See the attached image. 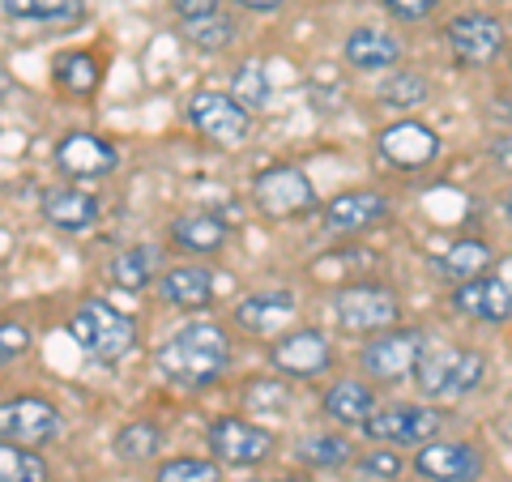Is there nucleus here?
Returning a JSON list of instances; mask_svg holds the SVG:
<instances>
[{
	"label": "nucleus",
	"instance_id": "f257e3e1",
	"mask_svg": "<svg viewBox=\"0 0 512 482\" xmlns=\"http://www.w3.org/2000/svg\"><path fill=\"white\" fill-rule=\"evenodd\" d=\"M154 367L171 384L184 389H205L231 367V337L222 333V325L210 320H192V325L175 329L163 346L154 350Z\"/></svg>",
	"mask_w": 512,
	"mask_h": 482
},
{
	"label": "nucleus",
	"instance_id": "f03ea898",
	"mask_svg": "<svg viewBox=\"0 0 512 482\" xmlns=\"http://www.w3.org/2000/svg\"><path fill=\"white\" fill-rule=\"evenodd\" d=\"M69 337L94 363H116L137 346V320L111 308L107 299H86L69 316Z\"/></svg>",
	"mask_w": 512,
	"mask_h": 482
},
{
	"label": "nucleus",
	"instance_id": "7ed1b4c3",
	"mask_svg": "<svg viewBox=\"0 0 512 482\" xmlns=\"http://www.w3.org/2000/svg\"><path fill=\"white\" fill-rule=\"evenodd\" d=\"M483 376H487V359L478 350H427L419 372H414V384L431 401H457L474 393Z\"/></svg>",
	"mask_w": 512,
	"mask_h": 482
},
{
	"label": "nucleus",
	"instance_id": "20e7f679",
	"mask_svg": "<svg viewBox=\"0 0 512 482\" xmlns=\"http://www.w3.org/2000/svg\"><path fill=\"white\" fill-rule=\"evenodd\" d=\"M252 201L256 210L274 222H291L316 210V188L308 180V171L295 167V163H278V167H265L261 175L252 180Z\"/></svg>",
	"mask_w": 512,
	"mask_h": 482
},
{
	"label": "nucleus",
	"instance_id": "39448f33",
	"mask_svg": "<svg viewBox=\"0 0 512 482\" xmlns=\"http://www.w3.org/2000/svg\"><path fill=\"white\" fill-rule=\"evenodd\" d=\"M444 427V414L440 410H427V406H410V401H389V406H376L372 419H367L359 431L363 440L372 444H389V448H423L427 440H436Z\"/></svg>",
	"mask_w": 512,
	"mask_h": 482
},
{
	"label": "nucleus",
	"instance_id": "423d86ee",
	"mask_svg": "<svg viewBox=\"0 0 512 482\" xmlns=\"http://www.w3.org/2000/svg\"><path fill=\"white\" fill-rule=\"evenodd\" d=\"M427 355V333L423 329H384L380 337L363 346V372L380 384H402L419 372V363Z\"/></svg>",
	"mask_w": 512,
	"mask_h": 482
},
{
	"label": "nucleus",
	"instance_id": "0eeeda50",
	"mask_svg": "<svg viewBox=\"0 0 512 482\" xmlns=\"http://www.w3.org/2000/svg\"><path fill=\"white\" fill-rule=\"evenodd\" d=\"M333 316H338V325L346 333H384V329L397 325L402 308H397V295L389 291V286L355 282L333 299Z\"/></svg>",
	"mask_w": 512,
	"mask_h": 482
},
{
	"label": "nucleus",
	"instance_id": "6e6552de",
	"mask_svg": "<svg viewBox=\"0 0 512 482\" xmlns=\"http://www.w3.org/2000/svg\"><path fill=\"white\" fill-rule=\"evenodd\" d=\"M60 431H64V419L47 397L22 393V397L0 401V440L39 448V444H52Z\"/></svg>",
	"mask_w": 512,
	"mask_h": 482
},
{
	"label": "nucleus",
	"instance_id": "1a4fd4ad",
	"mask_svg": "<svg viewBox=\"0 0 512 482\" xmlns=\"http://www.w3.org/2000/svg\"><path fill=\"white\" fill-rule=\"evenodd\" d=\"M205 444H210L214 461L239 465V470H248V465H261V461L274 457V431L256 427L248 419H235V414L214 419L210 431H205Z\"/></svg>",
	"mask_w": 512,
	"mask_h": 482
},
{
	"label": "nucleus",
	"instance_id": "9d476101",
	"mask_svg": "<svg viewBox=\"0 0 512 482\" xmlns=\"http://www.w3.org/2000/svg\"><path fill=\"white\" fill-rule=\"evenodd\" d=\"M483 470V453L466 440H427L414 453V474L423 482H478Z\"/></svg>",
	"mask_w": 512,
	"mask_h": 482
},
{
	"label": "nucleus",
	"instance_id": "9b49d317",
	"mask_svg": "<svg viewBox=\"0 0 512 482\" xmlns=\"http://www.w3.org/2000/svg\"><path fill=\"white\" fill-rule=\"evenodd\" d=\"M188 120H192V128H197L201 137L222 141V146H235V141L248 137L252 111L239 107L231 94H222V90H201V94H192L188 99Z\"/></svg>",
	"mask_w": 512,
	"mask_h": 482
},
{
	"label": "nucleus",
	"instance_id": "f8f14e48",
	"mask_svg": "<svg viewBox=\"0 0 512 482\" xmlns=\"http://www.w3.org/2000/svg\"><path fill=\"white\" fill-rule=\"evenodd\" d=\"M269 363H274L282 376H291V380H316V376L329 372L333 346H329V337L320 329H295V333H282L274 342Z\"/></svg>",
	"mask_w": 512,
	"mask_h": 482
},
{
	"label": "nucleus",
	"instance_id": "ddd939ff",
	"mask_svg": "<svg viewBox=\"0 0 512 482\" xmlns=\"http://www.w3.org/2000/svg\"><path fill=\"white\" fill-rule=\"evenodd\" d=\"M448 47L466 69H487L504 52V26L491 13H461L448 22Z\"/></svg>",
	"mask_w": 512,
	"mask_h": 482
},
{
	"label": "nucleus",
	"instance_id": "4468645a",
	"mask_svg": "<svg viewBox=\"0 0 512 482\" xmlns=\"http://www.w3.org/2000/svg\"><path fill=\"white\" fill-rule=\"evenodd\" d=\"M56 167L69 180H103L120 167V154L99 133H69L56 141Z\"/></svg>",
	"mask_w": 512,
	"mask_h": 482
},
{
	"label": "nucleus",
	"instance_id": "2eb2a0df",
	"mask_svg": "<svg viewBox=\"0 0 512 482\" xmlns=\"http://www.w3.org/2000/svg\"><path fill=\"white\" fill-rule=\"evenodd\" d=\"M380 158L384 163H393V167H402V171H414V167H427V163H436L440 158V137H436V128H427L419 120H402V124H389L380 133Z\"/></svg>",
	"mask_w": 512,
	"mask_h": 482
},
{
	"label": "nucleus",
	"instance_id": "dca6fc26",
	"mask_svg": "<svg viewBox=\"0 0 512 482\" xmlns=\"http://www.w3.org/2000/svg\"><path fill=\"white\" fill-rule=\"evenodd\" d=\"M453 312L470 316V320H483V325H508L512 320V282L504 278H470V282H457L453 291Z\"/></svg>",
	"mask_w": 512,
	"mask_h": 482
},
{
	"label": "nucleus",
	"instance_id": "f3484780",
	"mask_svg": "<svg viewBox=\"0 0 512 482\" xmlns=\"http://www.w3.org/2000/svg\"><path fill=\"white\" fill-rule=\"evenodd\" d=\"M384 218H389V197L376 188H350L325 205V227L333 235H359Z\"/></svg>",
	"mask_w": 512,
	"mask_h": 482
},
{
	"label": "nucleus",
	"instance_id": "a211bd4d",
	"mask_svg": "<svg viewBox=\"0 0 512 482\" xmlns=\"http://www.w3.org/2000/svg\"><path fill=\"white\" fill-rule=\"evenodd\" d=\"M158 295H163L171 308H210L214 295H218V282H214V269L205 265H175L158 278Z\"/></svg>",
	"mask_w": 512,
	"mask_h": 482
},
{
	"label": "nucleus",
	"instance_id": "6ab92c4d",
	"mask_svg": "<svg viewBox=\"0 0 512 482\" xmlns=\"http://www.w3.org/2000/svg\"><path fill=\"white\" fill-rule=\"evenodd\" d=\"M167 235H171V244L180 252H188V256H210V252L227 248L231 227L218 214L197 210V214H180V218H175L167 227Z\"/></svg>",
	"mask_w": 512,
	"mask_h": 482
},
{
	"label": "nucleus",
	"instance_id": "aec40b11",
	"mask_svg": "<svg viewBox=\"0 0 512 482\" xmlns=\"http://www.w3.org/2000/svg\"><path fill=\"white\" fill-rule=\"evenodd\" d=\"M342 56H346L350 69H359V73H384L402 60V43H397L393 35H384V30H376V26H363V30H355V35H346Z\"/></svg>",
	"mask_w": 512,
	"mask_h": 482
},
{
	"label": "nucleus",
	"instance_id": "412c9836",
	"mask_svg": "<svg viewBox=\"0 0 512 482\" xmlns=\"http://www.w3.org/2000/svg\"><path fill=\"white\" fill-rule=\"evenodd\" d=\"M295 312H299V308H295V295H286V291H265V295L239 299L235 320H239V329H248V333H278L282 325H291Z\"/></svg>",
	"mask_w": 512,
	"mask_h": 482
},
{
	"label": "nucleus",
	"instance_id": "4be33fe9",
	"mask_svg": "<svg viewBox=\"0 0 512 482\" xmlns=\"http://www.w3.org/2000/svg\"><path fill=\"white\" fill-rule=\"evenodd\" d=\"M380 406L376 401V389L363 380H338L333 389L325 393V401H320V410H325V419L342 423V427H363L367 419H372V410Z\"/></svg>",
	"mask_w": 512,
	"mask_h": 482
},
{
	"label": "nucleus",
	"instance_id": "5701e85b",
	"mask_svg": "<svg viewBox=\"0 0 512 482\" xmlns=\"http://www.w3.org/2000/svg\"><path fill=\"white\" fill-rule=\"evenodd\" d=\"M43 218L60 231H86L99 222V197L86 188H56L43 197Z\"/></svg>",
	"mask_w": 512,
	"mask_h": 482
},
{
	"label": "nucleus",
	"instance_id": "b1692460",
	"mask_svg": "<svg viewBox=\"0 0 512 482\" xmlns=\"http://www.w3.org/2000/svg\"><path fill=\"white\" fill-rule=\"evenodd\" d=\"M491 261H495L491 244H483V239H457L453 248L436 256V269L453 282H470V278H483Z\"/></svg>",
	"mask_w": 512,
	"mask_h": 482
},
{
	"label": "nucleus",
	"instance_id": "393cba45",
	"mask_svg": "<svg viewBox=\"0 0 512 482\" xmlns=\"http://www.w3.org/2000/svg\"><path fill=\"white\" fill-rule=\"evenodd\" d=\"M295 457L308 465V470H342V465L355 457V444H350L342 431H316V436H303L295 444Z\"/></svg>",
	"mask_w": 512,
	"mask_h": 482
},
{
	"label": "nucleus",
	"instance_id": "a878e982",
	"mask_svg": "<svg viewBox=\"0 0 512 482\" xmlns=\"http://www.w3.org/2000/svg\"><path fill=\"white\" fill-rule=\"evenodd\" d=\"M154 269H158V248L150 244H137V248H124L111 256V282L120 286V291H146V286L154 282Z\"/></svg>",
	"mask_w": 512,
	"mask_h": 482
},
{
	"label": "nucleus",
	"instance_id": "bb28decb",
	"mask_svg": "<svg viewBox=\"0 0 512 482\" xmlns=\"http://www.w3.org/2000/svg\"><path fill=\"white\" fill-rule=\"evenodd\" d=\"M52 77H56L60 90L86 99V94H94V90H99V82H103V64H99V56H90V52H64L56 60Z\"/></svg>",
	"mask_w": 512,
	"mask_h": 482
},
{
	"label": "nucleus",
	"instance_id": "cd10ccee",
	"mask_svg": "<svg viewBox=\"0 0 512 482\" xmlns=\"http://www.w3.org/2000/svg\"><path fill=\"white\" fill-rule=\"evenodd\" d=\"M163 427L158 423H128V427H120L116 431V457L120 461H133V465H141V461H154L158 453H163Z\"/></svg>",
	"mask_w": 512,
	"mask_h": 482
},
{
	"label": "nucleus",
	"instance_id": "c85d7f7f",
	"mask_svg": "<svg viewBox=\"0 0 512 482\" xmlns=\"http://www.w3.org/2000/svg\"><path fill=\"white\" fill-rule=\"evenodd\" d=\"M47 478H52V470L39 457V448L0 440V482H47Z\"/></svg>",
	"mask_w": 512,
	"mask_h": 482
},
{
	"label": "nucleus",
	"instance_id": "c756f323",
	"mask_svg": "<svg viewBox=\"0 0 512 482\" xmlns=\"http://www.w3.org/2000/svg\"><path fill=\"white\" fill-rule=\"evenodd\" d=\"M13 22H69L82 13V0H0Z\"/></svg>",
	"mask_w": 512,
	"mask_h": 482
},
{
	"label": "nucleus",
	"instance_id": "7c9ffc66",
	"mask_svg": "<svg viewBox=\"0 0 512 482\" xmlns=\"http://www.w3.org/2000/svg\"><path fill=\"white\" fill-rule=\"evenodd\" d=\"M427 94H431L427 77L410 73V69H397L389 82L380 86V103H384V107H397V111H410V107H423Z\"/></svg>",
	"mask_w": 512,
	"mask_h": 482
},
{
	"label": "nucleus",
	"instance_id": "2f4dec72",
	"mask_svg": "<svg viewBox=\"0 0 512 482\" xmlns=\"http://www.w3.org/2000/svg\"><path fill=\"white\" fill-rule=\"evenodd\" d=\"M154 482H222V461L205 457H171L154 470Z\"/></svg>",
	"mask_w": 512,
	"mask_h": 482
},
{
	"label": "nucleus",
	"instance_id": "473e14b6",
	"mask_svg": "<svg viewBox=\"0 0 512 482\" xmlns=\"http://www.w3.org/2000/svg\"><path fill=\"white\" fill-rule=\"evenodd\" d=\"M184 35H188L192 47H201V52H218V47H231L235 43V22L222 18V13H210V18L184 22Z\"/></svg>",
	"mask_w": 512,
	"mask_h": 482
},
{
	"label": "nucleus",
	"instance_id": "72a5a7b5",
	"mask_svg": "<svg viewBox=\"0 0 512 482\" xmlns=\"http://www.w3.org/2000/svg\"><path fill=\"white\" fill-rule=\"evenodd\" d=\"M227 94H231L239 107H248V111L265 107V103H269V77H265V69H261V64H239V69H235V82H231Z\"/></svg>",
	"mask_w": 512,
	"mask_h": 482
},
{
	"label": "nucleus",
	"instance_id": "f704fd0d",
	"mask_svg": "<svg viewBox=\"0 0 512 482\" xmlns=\"http://www.w3.org/2000/svg\"><path fill=\"white\" fill-rule=\"evenodd\" d=\"M355 470H359L363 478H372V482H402L406 461H402V453H397V448L376 444L372 453H363V457L355 461Z\"/></svg>",
	"mask_w": 512,
	"mask_h": 482
},
{
	"label": "nucleus",
	"instance_id": "c9c22d12",
	"mask_svg": "<svg viewBox=\"0 0 512 482\" xmlns=\"http://www.w3.org/2000/svg\"><path fill=\"white\" fill-rule=\"evenodd\" d=\"M248 410H265V414H286L291 410V384L286 380H256L244 389Z\"/></svg>",
	"mask_w": 512,
	"mask_h": 482
},
{
	"label": "nucleus",
	"instance_id": "e433bc0d",
	"mask_svg": "<svg viewBox=\"0 0 512 482\" xmlns=\"http://www.w3.org/2000/svg\"><path fill=\"white\" fill-rule=\"evenodd\" d=\"M30 329L22 325V320H0V367L13 363V359H22L26 350H30Z\"/></svg>",
	"mask_w": 512,
	"mask_h": 482
},
{
	"label": "nucleus",
	"instance_id": "4c0bfd02",
	"mask_svg": "<svg viewBox=\"0 0 512 482\" xmlns=\"http://www.w3.org/2000/svg\"><path fill=\"white\" fill-rule=\"evenodd\" d=\"M384 9L393 13V18H402V22H423L431 9L440 5V0H380Z\"/></svg>",
	"mask_w": 512,
	"mask_h": 482
},
{
	"label": "nucleus",
	"instance_id": "58836bf2",
	"mask_svg": "<svg viewBox=\"0 0 512 482\" xmlns=\"http://www.w3.org/2000/svg\"><path fill=\"white\" fill-rule=\"evenodd\" d=\"M175 13H180L184 22H192V18H210V13H218V0H175Z\"/></svg>",
	"mask_w": 512,
	"mask_h": 482
},
{
	"label": "nucleus",
	"instance_id": "ea45409f",
	"mask_svg": "<svg viewBox=\"0 0 512 482\" xmlns=\"http://www.w3.org/2000/svg\"><path fill=\"white\" fill-rule=\"evenodd\" d=\"M491 154H495V163H504V167L512 171V137H500V141H495Z\"/></svg>",
	"mask_w": 512,
	"mask_h": 482
},
{
	"label": "nucleus",
	"instance_id": "a19ab883",
	"mask_svg": "<svg viewBox=\"0 0 512 482\" xmlns=\"http://www.w3.org/2000/svg\"><path fill=\"white\" fill-rule=\"evenodd\" d=\"M235 5H244V9H256V13H274L282 0H235Z\"/></svg>",
	"mask_w": 512,
	"mask_h": 482
},
{
	"label": "nucleus",
	"instance_id": "79ce46f5",
	"mask_svg": "<svg viewBox=\"0 0 512 482\" xmlns=\"http://www.w3.org/2000/svg\"><path fill=\"white\" fill-rule=\"evenodd\" d=\"M504 116H508V120H512V90H508V94H504Z\"/></svg>",
	"mask_w": 512,
	"mask_h": 482
},
{
	"label": "nucleus",
	"instance_id": "37998d69",
	"mask_svg": "<svg viewBox=\"0 0 512 482\" xmlns=\"http://www.w3.org/2000/svg\"><path fill=\"white\" fill-rule=\"evenodd\" d=\"M278 482H308V478H278Z\"/></svg>",
	"mask_w": 512,
	"mask_h": 482
},
{
	"label": "nucleus",
	"instance_id": "c03bdc74",
	"mask_svg": "<svg viewBox=\"0 0 512 482\" xmlns=\"http://www.w3.org/2000/svg\"><path fill=\"white\" fill-rule=\"evenodd\" d=\"M504 210H508V218H512V197H508V205H504Z\"/></svg>",
	"mask_w": 512,
	"mask_h": 482
}]
</instances>
